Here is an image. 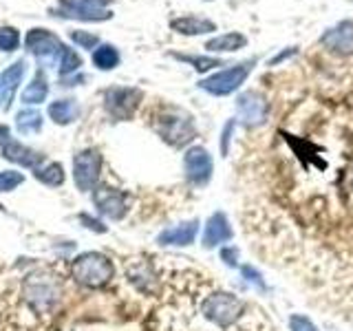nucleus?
Returning <instances> with one entry per match:
<instances>
[{
  "label": "nucleus",
  "mask_w": 353,
  "mask_h": 331,
  "mask_svg": "<svg viewBox=\"0 0 353 331\" xmlns=\"http://www.w3.org/2000/svg\"><path fill=\"white\" fill-rule=\"evenodd\" d=\"M152 126L157 135L170 143L172 148L188 146L196 137V126L190 113H185L179 106H161L152 119Z\"/></svg>",
  "instance_id": "obj_1"
},
{
  "label": "nucleus",
  "mask_w": 353,
  "mask_h": 331,
  "mask_svg": "<svg viewBox=\"0 0 353 331\" xmlns=\"http://www.w3.org/2000/svg\"><path fill=\"white\" fill-rule=\"evenodd\" d=\"M113 274H115L113 263L99 252H84L71 263L73 281L80 283L82 287H88V290H99V287L108 285Z\"/></svg>",
  "instance_id": "obj_2"
},
{
  "label": "nucleus",
  "mask_w": 353,
  "mask_h": 331,
  "mask_svg": "<svg viewBox=\"0 0 353 331\" xmlns=\"http://www.w3.org/2000/svg\"><path fill=\"white\" fill-rule=\"evenodd\" d=\"M201 314L208 323H212L221 329H228L232 325H236L243 318V314H245V303L230 292H212L203 298Z\"/></svg>",
  "instance_id": "obj_3"
},
{
  "label": "nucleus",
  "mask_w": 353,
  "mask_h": 331,
  "mask_svg": "<svg viewBox=\"0 0 353 331\" xmlns=\"http://www.w3.org/2000/svg\"><path fill=\"white\" fill-rule=\"evenodd\" d=\"M254 64L256 62L248 60V62H241L236 66H230V69H225V71H219L214 75L205 77V80H201L199 82V88H203L205 93L216 95V97L234 93L236 88H241L243 84H245L250 73L254 71Z\"/></svg>",
  "instance_id": "obj_4"
},
{
  "label": "nucleus",
  "mask_w": 353,
  "mask_h": 331,
  "mask_svg": "<svg viewBox=\"0 0 353 331\" xmlns=\"http://www.w3.org/2000/svg\"><path fill=\"white\" fill-rule=\"evenodd\" d=\"M22 296H25V301L36 309V312L47 314L55 307V303H58L60 287L51 279V276L33 274L25 283H22Z\"/></svg>",
  "instance_id": "obj_5"
},
{
  "label": "nucleus",
  "mask_w": 353,
  "mask_h": 331,
  "mask_svg": "<svg viewBox=\"0 0 353 331\" xmlns=\"http://www.w3.org/2000/svg\"><path fill=\"white\" fill-rule=\"evenodd\" d=\"M141 97H143V93L139 91V88L113 86L104 93V108L113 119L124 121V119H130L132 115H135V110L141 104Z\"/></svg>",
  "instance_id": "obj_6"
},
{
  "label": "nucleus",
  "mask_w": 353,
  "mask_h": 331,
  "mask_svg": "<svg viewBox=\"0 0 353 331\" xmlns=\"http://www.w3.org/2000/svg\"><path fill=\"white\" fill-rule=\"evenodd\" d=\"M99 174H102V154H99V150L86 148L73 157V181L77 185V190L82 192L95 190Z\"/></svg>",
  "instance_id": "obj_7"
},
{
  "label": "nucleus",
  "mask_w": 353,
  "mask_h": 331,
  "mask_svg": "<svg viewBox=\"0 0 353 331\" xmlns=\"http://www.w3.org/2000/svg\"><path fill=\"white\" fill-rule=\"evenodd\" d=\"M236 115L243 126L256 128L263 126L270 117V102L259 91H245L236 97Z\"/></svg>",
  "instance_id": "obj_8"
},
{
  "label": "nucleus",
  "mask_w": 353,
  "mask_h": 331,
  "mask_svg": "<svg viewBox=\"0 0 353 331\" xmlns=\"http://www.w3.org/2000/svg\"><path fill=\"white\" fill-rule=\"evenodd\" d=\"M183 172H185L188 183L199 185V188L205 185L212 179V172H214L212 154L203 146H190L183 154Z\"/></svg>",
  "instance_id": "obj_9"
},
{
  "label": "nucleus",
  "mask_w": 353,
  "mask_h": 331,
  "mask_svg": "<svg viewBox=\"0 0 353 331\" xmlns=\"http://www.w3.org/2000/svg\"><path fill=\"white\" fill-rule=\"evenodd\" d=\"M93 205L97 212L110 219V221H121L128 214V197L126 192L117 190L110 185H97L93 190Z\"/></svg>",
  "instance_id": "obj_10"
},
{
  "label": "nucleus",
  "mask_w": 353,
  "mask_h": 331,
  "mask_svg": "<svg viewBox=\"0 0 353 331\" xmlns=\"http://www.w3.org/2000/svg\"><path fill=\"white\" fill-rule=\"evenodd\" d=\"M55 14L62 18H75V20H91V22H99V20H108L110 9H106V5L97 3V0H60Z\"/></svg>",
  "instance_id": "obj_11"
},
{
  "label": "nucleus",
  "mask_w": 353,
  "mask_h": 331,
  "mask_svg": "<svg viewBox=\"0 0 353 331\" xmlns=\"http://www.w3.org/2000/svg\"><path fill=\"white\" fill-rule=\"evenodd\" d=\"M27 49L44 64H51L62 58V42L47 29H33L27 36Z\"/></svg>",
  "instance_id": "obj_12"
},
{
  "label": "nucleus",
  "mask_w": 353,
  "mask_h": 331,
  "mask_svg": "<svg viewBox=\"0 0 353 331\" xmlns=\"http://www.w3.org/2000/svg\"><path fill=\"white\" fill-rule=\"evenodd\" d=\"M234 239V230L230 225V219L225 212H214L210 214V219L205 221V228H203V239H201V245L205 250H214L221 248L223 243H230Z\"/></svg>",
  "instance_id": "obj_13"
},
{
  "label": "nucleus",
  "mask_w": 353,
  "mask_h": 331,
  "mask_svg": "<svg viewBox=\"0 0 353 331\" xmlns=\"http://www.w3.org/2000/svg\"><path fill=\"white\" fill-rule=\"evenodd\" d=\"M320 42L336 55H353V22L351 20L338 22L336 27L327 29L320 36Z\"/></svg>",
  "instance_id": "obj_14"
},
{
  "label": "nucleus",
  "mask_w": 353,
  "mask_h": 331,
  "mask_svg": "<svg viewBox=\"0 0 353 331\" xmlns=\"http://www.w3.org/2000/svg\"><path fill=\"white\" fill-rule=\"evenodd\" d=\"M199 225H201L199 219H190V221H183L179 225L165 228L163 232H159L157 243L159 245H168V248H188L196 241Z\"/></svg>",
  "instance_id": "obj_15"
},
{
  "label": "nucleus",
  "mask_w": 353,
  "mask_h": 331,
  "mask_svg": "<svg viewBox=\"0 0 353 331\" xmlns=\"http://www.w3.org/2000/svg\"><path fill=\"white\" fill-rule=\"evenodd\" d=\"M22 75H25V60L14 62L0 73V108L3 110H9L11 102H14V95L18 91Z\"/></svg>",
  "instance_id": "obj_16"
},
{
  "label": "nucleus",
  "mask_w": 353,
  "mask_h": 331,
  "mask_svg": "<svg viewBox=\"0 0 353 331\" xmlns=\"http://www.w3.org/2000/svg\"><path fill=\"white\" fill-rule=\"evenodd\" d=\"M3 157L7 161H14L18 166H25V168H33V170L42 163L40 152H36L33 148L25 146V143H20V141H14V139L3 146Z\"/></svg>",
  "instance_id": "obj_17"
},
{
  "label": "nucleus",
  "mask_w": 353,
  "mask_h": 331,
  "mask_svg": "<svg viewBox=\"0 0 353 331\" xmlns=\"http://www.w3.org/2000/svg\"><path fill=\"white\" fill-rule=\"evenodd\" d=\"M172 31L181 33V36H203V33L216 31V25L208 18H196V16H181L170 22Z\"/></svg>",
  "instance_id": "obj_18"
},
{
  "label": "nucleus",
  "mask_w": 353,
  "mask_h": 331,
  "mask_svg": "<svg viewBox=\"0 0 353 331\" xmlns=\"http://www.w3.org/2000/svg\"><path fill=\"white\" fill-rule=\"evenodd\" d=\"M128 281L143 294H152L157 290V274L152 272L148 263H135L128 270Z\"/></svg>",
  "instance_id": "obj_19"
},
{
  "label": "nucleus",
  "mask_w": 353,
  "mask_h": 331,
  "mask_svg": "<svg viewBox=\"0 0 353 331\" xmlns=\"http://www.w3.org/2000/svg\"><path fill=\"white\" fill-rule=\"evenodd\" d=\"M248 44V38L243 33H223V36H216L212 40L205 42V49L212 53H230V51H239Z\"/></svg>",
  "instance_id": "obj_20"
},
{
  "label": "nucleus",
  "mask_w": 353,
  "mask_h": 331,
  "mask_svg": "<svg viewBox=\"0 0 353 331\" xmlns=\"http://www.w3.org/2000/svg\"><path fill=\"white\" fill-rule=\"evenodd\" d=\"M49 117L55 124L66 126L80 117V106H77V102H73V99H58V102H53L49 106Z\"/></svg>",
  "instance_id": "obj_21"
},
{
  "label": "nucleus",
  "mask_w": 353,
  "mask_h": 331,
  "mask_svg": "<svg viewBox=\"0 0 353 331\" xmlns=\"http://www.w3.org/2000/svg\"><path fill=\"white\" fill-rule=\"evenodd\" d=\"M93 64L99 71H110L119 64V53L113 44H99L93 51Z\"/></svg>",
  "instance_id": "obj_22"
},
{
  "label": "nucleus",
  "mask_w": 353,
  "mask_h": 331,
  "mask_svg": "<svg viewBox=\"0 0 353 331\" xmlns=\"http://www.w3.org/2000/svg\"><path fill=\"white\" fill-rule=\"evenodd\" d=\"M33 177L38 181H42L44 185H51V188H58L64 183V168L60 163H47V166H38L33 170Z\"/></svg>",
  "instance_id": "obj_23"
},
{
  "label": "nucleus",
  "mask_w": 353,
  "mask_h": 331,
  "mask_svg": "<svg viewBox=\"0 0 353 331\" xmlns=\"http://www.w3.org/2000/svg\"><path fill=\"white\" fill-rule=\"evenodd\" d=\"M49 95V86H47V80H44L42 75H36L31 80V84L25 88V93H22V102L25 104H42L44 99Z\"/></svg>",
  "instance_id": "obj_24"
},
{
  "label": "nucleus",
  "mask_w": 353,
  "mask_h": 331,
  "mask_svg": "<svg viewBox=\"0 0 353 331\" xmlns=\"http://www.w3.org/2000/svg\"><path fill=\"white\" fill-rule=\"evenodd\" d=\"M16 126L22 135H31V132H38L42 128V115L38 110H20L16 117Z\"/></svg>",
  "instance_id": "obj_25"
},
{
  "label": "nucleus",
  "mask_w": 353,
  "mask_h": 331,
  "mask_svg": "<svg viewBox=\"0 0 353 331\" xmlns=\"http://www.w3.org/2000/svg\"><path fill=\"white\" fill-rule=\"evenodd\" d=\"M174 58L181 60V62L192 64L194 71H199V73H205L210 69H214V66H221L219 58H205V55H179V53H174Z\"/></svg>",
  "instance_id": "obj_26"
},
{
  "label": "nucleus",
  "mask_w": 353,
  "mask_h": 331,
  "mask_svg": "<svg viewBox=\"0 0 353 331\" xmlns=\"http://www.w3.org/2000/svg\"><path fill=\"white\" fill-rule=\"evenodd\" d=\"M80 64H82L80 55H77L73 49H66V47H64L62 58H60V73H62V75L75 73L77 69H80Z\"/></svg>",
  "instance_id": "obj_27"
},
{
  "label": "nucleus",
  "mask_w": 353,
  "mask_h": 331,
  "mask_svg": "<svg viewBox=\"0 0 353 331\" xmlns=\"http://www.w3.org/2000/svg\"><path fill=\"white\" fill-rule=\"evenodd\" d=\"M241 276L245 279L250 285H254L256 287L259 292H268V283H265V279H263V274L254 268V265H241Z\"/></svg>",
  "instance_id": "obj_28"
},
{
  "label": "nucleus",
  "mask_w": 353,
  "mask_h": 331,
  "mask_svg": "<svg viewBox=\"0 0 353 331\" xmlns=\"http://www.w3.org/2000/svg\"><path fill=\"white\" fill-rule=\"evenodd\" d=\"M20 44V36L14 27H0V51H16Z\"/></svg>",
  "instance_id": "obj_29"
},
{
  "label": "nucleus",
  "mask_w": 353,
  "mask_h": 331,
  "mask_svg": "<svg viewBox=\"0 0 353 331\" xmlns=\"http://www.w3.org/2000/svg\"><path fill=\"white\" fill-rule=\"evenodd\" d=\"M22 181H25V177L16 170H5L0 172V192H11L14 188H18Z\"/></svg>",
  "instance_id": "obj_30"
},
{
  "label": "nucleus",
  "mask_w": 353,
  "mask_h": 331,
  "mask_svg": "<svg viewBox=\"0 0 353 331\" xmlns=\"http://www.w3.org/2000/svg\"><path fill=\"white\" fill-rule=\"evenodd\" d=\"M290 331H320L312 318H307L303 314H292L290 316Z\"/></svg>",
  "instance_id": "obj_31"
},
{
  "label": "nucleus",
  "mask_w": 353,
  "mask_h": 331,
  "mask_svg": "<svg viewBox=\"0 0 353 331\" xmlns=\"http://www.w3.org/2000/svg\"><path fill=\"white\" fill-rule=\"evenodd\" d=\"M219 257H221V261L228 265V268H239V257H241L239 248H234V245H223V248L219 250Z\"/></svg>",
  "instance_id": "obj_32"
},
{
  "label": "nucleus",
  "mask_w": 353,
  "mask_h": 331,
  "mask_svg": "<svg viewBox=\"0 0 353 331\" xmlns=\"http://www.w3.org/2000/svg\"><path fill=\"white\" fill-rule=\"evenodd\" d=\"M71 40L75 44H80L82 49H93V47H97V36H93V33H88V31H73L71 33Z\"/></svg>",
  "instance_id": "obj_33"
},
{
  "label": "nucleus",
  "mask_w": 353,
  "mask_h": 331,
  "mask_svg": "<svg viewBox=\"0 0 353 331\" xmlns=\"http://www.w3.org/2000/svg\"><path fill=\"white\" fill-rule=\"evenodd\" d=\"M234 128H236L234 119H230L223 126V135H221V154H223V157H228V152H230V141H232V132H234Z\"/></svg>",
  "instance_id": "obj_34"
},
{
  "label": "nucleus",
  "mask_w": 353,
  "mask_h": 331,
  "mask_svg": "<svg viewBox=\"0 0 353 331\" xmlns=\"http://www.w3.org/2000/svg\"><path fill=\"white\" fill-rule=\"evenodd\" d=\"M80 221H82V225L88 228V230H93V232H99V234H104L106 232V225L102 223L99 219L91 217V214H80Z\"/></svg>",
  "instance_id": "obj_35"
},
{
  "label": "nucleus",
  "mask_w": 353,
  "mask_h": 331,
  "mask_svg": "<svg viewBox=\"0 0 353 331\" xmlns=\"http://www.w3.org/2000/svg\"><path fill=\"white\" fill-rule=\"evenodd\" d=\"M11 137H9V128L7 126H0V148L5 146V143H9Z\"/></svg>",
  "instance_id": "obj_36"
},
{
  "label": "nucleus",
  "mask_w": 353,
  "mask_h": 331,
  "mask_svg": "<svg viewBox=\"0 0 353 331\" xmlns=\"http://www.w3.org/2000/svg\"><path fill=\"white\" fill-rule=\"evenodd\" d=\"M294 53H296V49H294V47H292L290 51H283L281 55H276V58L272 60V64H279L281 60H285V58H290V55H294Z\"/></svg>",
  "instance_id": "obj_37"
}]
</instances>
